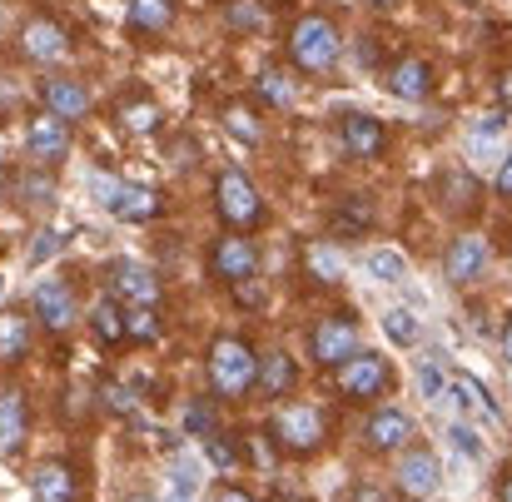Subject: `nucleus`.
I'll list each match as a JSON object with an SVG mask.
<instances>
[{"mask_svg": "<svg viewBox=\"0 0 512 502\" xmlns=\"http://www.w3.org/2000/svg\"><path fill=\"white\" fill-rule=\"evenodd\" d=\"M348 502H388V498H383L378 488H368V483H358V488L348 493Z\"/></svg>", "mask_w": 512, "mask_h": 502, "instance_id": "nucleus-43", "label": "nucleus"}, {"mask_svg": "<svg viewBox=\"0 0 512 502\" xmlns=\"http://www.w3.org/2000/svg\"><path fill=\"white\" fill-rule=\"evenodd\" d=\"M115 294L130 299L135 309H155V299H160V279H155L150 264H140V259H120V264H115Z\"/></svg>", "mask_w": 512, "mask_h": 502, "instance_id": "nucleus-14", "label": "nucleus"}, {"mask_svg": "<svg viewBox=\"0 0 512 502\" xmlns=\"http://www.w3.org/2000/svg\"><path fill=\"white\" fill-rule=\"evenodd\" d=\"M289 502H309V498H289Z\"/></svg>", "mask_w": 512, "mask_h": 502, "instance_id": "nucleus-51", "label": "nucleus"}, {"mask_svg": "<svg viewBox=\"0 0 512 502\" xmlns=\"http://www.w3.org/2000/svg\"><path fill=\"white\" fill-rule=\"evenodd\" d=\"M0 289H5V279H0Z\"/></svg>", "mask_w": 512, "mask_h": 502, "instance_id": "nucleus-52", "label": "nucleus"}, {"mask_svg": "<svg viewBox=\"0 0 512 502\" xmlns=\"http://www.w3.org/2000/svg\"><path fill=\"white\" fill-rule=\"evenodd\" d=\"M90 334L100 338V343H120V338H130V314H120L115 299H100L90 309Z\"/></svg>", "mask_w": 512, "mask_h": 502, "instance_id": "nucleus-20", "label": "nucleus"}, {"mask_svg": "<svg viewBox=\"0 0 512 502\" xmlns=\"http://www.w3.org/2000/svg\"><path fill=\"white\" fill-rule=\"evenodd\" d=\"M393 478H398V493H403V498H433L438 483H443V468H438V458H433L428 448H408V453L398 458Z\"/></svg>", "mask_w": 512, "mask_h": 502, "instance_id": "nucleus-6", "label": "nucleus"}, {"mask_svg": "<svg viewBox=\"0 0 512 502\" xmlns=\"http://www.w3.org/2000/svg\"><path fill=\"white\" fill-rule=\"evenodd\" d=\"M289 80H284V70H264L259 75V100H269V105H289Z\"/></svg>", "mask_w": 512, "mask_h": 502, "instance_id": "nucleus-28", "label": "nucleus"}, {"mask_svg": "<svg viewBox=\"0 0 512 502\" xmlns=\"http://www.w3.org/2000/svg\"><path fill=\"white\" fill-rule=\"evenodd\" d=\"M25 150H30V160L45 169H55L65 155H70V125L65 120H55V115H35L30 120V130H25Z\"/></svg>", "mask_w": 512, "mask_h": 502, "instance_id": "nucleus-7", "label": "nucleus"}, {"mask_svg": "<svg viewBox=\"0 0 512 502\" xmlns=\"http://www.w3.org/2000/svg\"><path fill=\"white\" fill-rule=\"evenodd\" d=\"M289 383H294V363H289V353H269V358H259V388H264L269 398L289 393Z\"/></svg>", "mask_w": 512, "mask_h": 502, "instance_id": "nucleus-23", "label": "nucleus"}, {"mask_svg": "<svg viewBox=\"0 0 512 502\" xmlns=\"http://www.w3.org/2000/svg\"><path fill=\"white\" fill-rule=\"evenodd\" d=\"M174 20V0H130V25L135 30H165Z\"/></svg>", "mask_w": 512, "mask_h": 502, "instance_id": "nucleus-24", "label": "nucleus"}, {"mask_svg": "<svg viewBox=\"0 0 512 502\" xmlns=\"http://www.w3.org/2000/svg\"><path fill=\"white\" fill-rule=\"evenodd\" d=\"M498 194H503V199H512V150L503 155V165H498Z\"/></svg>", "mask_w": 512, "mask_h": 502, "instance_id": "nucleus-42", "label": "nucleus"}, {"mask_svg": "<svg viewBox=\"0 0 512 502\" xmlns=\"http://www.w3.org/2000/svg\"><path fill=\"white\" fill-rule=\"evenodd\" d=\"M90 189H95V199H100L105 209H115V204H120V194H125V184H120V179H105V174H95V179H90Z\"/></svg>", "mask_w": 512, "mask_h": 502, "instance_id": "nucleus-34", "label": "nucleus"}, {"mask_svg": "<svg viewBox=\"0 0 512 502\" xmlns=\"http://www.w3.org/2000/svg\"><path fill=\"white\" fill-rule=\"evenodd\" d=\"M25 194H35V199H45V194H50V184H45V179H25Z\"/></svg>", "mask_w": 512, "mask_h": 502, "instance_id": "nucleus-45", "label": "nucleus"}, {"mask_svg": "<svg viewBox=\"0 0 512 502\" xmlns=\"http://www.w3.org/2000/svg\"><path fill=\"white\" fill-rule=\"evenodd\" d=\"M388 90H393L398 100H428V90H433V70H428V60H418V55L398 60V65L388 70Z\"/></svg>", "mask_w": 512, "mask_h": 502, "instance_id": "nucleus-17", "label": "nucleus"}, {"mask_svg": "<svg viewBox=\"0 0 512 502\" xmlns=\"http://www.w3.org/2000/svg\"><path fill=\"white\" fill-rule=\"evenodd\" d=\"M503 100H512V75H503Z\"/></svg>", "mask_w": 512, "mask_h": 502, "instance_id": "nucleus-47", "label": "nucleus"}, {"mask_svg": "<svg viewBox=\"0 0 512 502\" xmlns=\"http://www.w3.org/2000/svg\"><path fill=\"white\" fill-rule=\"evenodd\" d=\"M339 383L348 398H378V393L388 388V358H378V353H353L339 368Z\"/></svg>", "mask_w": 512, "mask_h": 502, "instance_id": "nucleus-9", "label": "nucleus"}, {"mask_svg": "<svg viewBox=\"0 0 512 502\" xmlns=\"http://www.w3.org/2000/svg\"><path fill=\"white\" fill-rule=\"evenodd\" d=\"M35 319H40L50 334H65V329L75 324V294H70V284L40 279V284H35Z\"/></svg>", "mask_w": 512, "mask_h": 502, "instance_id": "nucleus-12", "label": "nucleus"}, {"mask_svg": "<svg viewBox=\"0 0 512 502\" xmlns=\"http://www.w3.org/2000/svg\"><path fill=\"white\" fill-rule=\"evenodd\" d=\"M339 140L353 160H378L388 150V130L373 115H343L339 120Z\"/></svg>", "mask_w": 512, "mask_h": 502, "instance_id": "nucleus-13", "label": "nucleus"}, {"mask_svg": "<svg viewBox=\"0 0 512 502\" xmlns=\"http://www.w3.org/2000/svg\"><path fill=\"white\" fill-rule=\"evenodd\" d=\"M339 55H343V35L329 15H304V20H294V30H289V60H294V70L324 75V70L339 65Z\"/></svg>", "mask_w": 512, "mask_h": 502, "instance_id": "nucleus-1", "label": "nucleus"}, {"mask_svg": "<svg viewBox=\"0 0 512 502\" xmlns=\"http://www.w3.org/2000/svg\"><path fill=\"white\" fill-rule=\"evenodd\" d=\"M214 194H219V214H224L229 229H249V224L264 219V199H259V189H254V179L244 169H224Z\"/></svg>", "mask_w": 512, "mask_h": 502, "instance_id": "nucleus-3", "label": "nucleus"}, {"mask_svg": "<svg viewBox=\"0 0 512 502\" xmlns=\"http://www.w3.org/2000/svg\"><path fill=\"white\" fill-rule=\"evenodd\" d=\"M20 50H25L30 60H40V65H55V60L70 55V35H65L50 15H35V20H25V30H20Z\"/></svg>", "mask_w": 512, "mask_h": 502, "instance_id": "nucleus-10", "label": "nucleus"}, {"mask_svg": "<svg viewBox=\"0 0 512 502\" xmlns=\"http://www.w3.org/2000/svg\"><path fill=\"white\" fill-rule=\"evenodd\" d=\"M443 194H448V209H463V204L473 209L478 204V179L473 174H448L443 179Z\"/></svg>", "mask_w": 512, "mask_h": 502, "instance_id": "nucleus-26", "label": "nucleus"}, {"mask_svg": "<svg viewBox=\"0 0 512 502\" xmlns=\"http://www.w3.org/2000/svg\"><path fill=\"white\" fill-rule=\"evenodd\" d=\"M309 264L319 269V279H324V284H334V279H339V259H334L329 249H309Z\"/></svg>", "mask_w": 512, "mask_h": 502, "instance_id": "nucleus-37", "label": "nucleus"}, {"mask_svg": "<svg viewBox=\"0 0 512 502\" xmlns=\"http://www.w3.org/2000/svg\"><path fill=\"white\" fill-rule=\"evenodd\" d=\"M40 100H45V115H55V120H80L90 110V90L80 80H65V75L45 80L40 85Z\"/></svg>", "mask_w": 512, "mask_h": 502, "instance_id": "nucleus-15", "label": "nucleus"}, {"mask_svg": "<svg viewBox=\"0 0 512 502\" xmlns=\"http://www.w3.org/2000/svg\"><path fill=\"white\" fill-rule=\"evenodd\" d=\"M383 334L408 348V343H418V319H413L408 309H388V314H383Z\"/></svg>", "mask_w": 512, "mask_h": 502, "instance_id": "nucleus-27", "label": "nucleus"}, {"mask_svg": "<svg viewBox=\"0 0 512 502\" xmlns=\"http://www.w3.org/2000/svg\"><path fill=\"white\" fill-rule=\"evenodd\" d=\"M448 438H453V448H458V453H468V458H478V453H483V443H478V433H473L468 423H453V428H448Z\"/></svg>", "mask_w": 512, "mask_h": 502, "instance_id": "nucleus-35", "label": "nucleus"}, {"mask_svg": "<svg viewBox=\"0 0 512 502\" xmlns=\"http://www.w3.org/2000/svg\"><path fill=\"white\" fill-rule=\"evenodd\" d=\"M110 214L125 219V224H150V219L160 214V194H155L150 184H125V194H120V204H115Z\"/></svg>", "mask_w": 512, "mask_h": 502, "instance_id": "nucleus-19", "label": "nucleus"}, {"mask_svg": "<svg viewBox=\"0 0 512 502\" xmlns=\"http://www.w3.org/2000/svg\"><path fill=\"white\" fill-rule=\"evenodd\" d=\"M55 249H60V234H55V229H45V234H40V244L30 249V264H45Z\"/></svg>", "mask_w": 512, "mask_h": 502, "instance_id": "nucleus-40", "label": "nucleus"}, {"mask_svg": "<svg viewBox=\"0 0 512 502\" xmlns=\"http://www.w3.org/2000/svg\"><path fill=\"white\" fill-rule=\"evenodd\" d=\"M309 348H314V363H324V368H343V363L358 353V324H353V314L319 319V329L309 334Z\"/></svg>", "mask_w": 512, "mask_h": 502, "instance_id": "nucleus-4", "label": "nucleus"}, {"mask_svg": "<svg viewBox=\"0 0 512 502\" xmlns=\"http://www.w3.org/2000/svg\"><path fill=\"white\" fill-rule=\"evenodd\" d=\"M184 433H189V438H209V433H214V413H209L204 403H194V408L184 413Z\"/></svg>", "mask_w": 512, "mask_h": 502, "instance_id": "nucleus-31", "label": "nucleus"}, {"mask_svg": "<svg viewBox=\"0 0 512 502\" xmlns=\"http://www.w3.org/2000/svg\"><path fill=\"white\" fill-rule=\"evenodd\" d=\"M368 448H378V453H393V448H403L408 438H413V418L403 413V408H378L373 418H368Z\"/></svg>", "mask_w": 512, "mask_h": 502, "instance_id": "nucleus-16", "label": "nucleus"}, {"mask_svg": "<svg viewBox=\"0 0 512 502\" xmlns=\"http://www.w3.org/2000/svg\"><path fill=\"white\" fill-rule=\"evenodd\" d=\"M125 130L155 135V130H160V110H155V105H125Z\"/></svg>", "mask_w": 512, "mask_h": 502, "instance_id": "nucleus-29", "label": "nucleus"}, {"mask_svg": "<svg viewBox=\"0 0 512 502\" xmlns=\"http://www.w3.org/2000/svg\"><path fill=\"white\" fill-rule=\"evenodd\" d=\"M194 498V478L179 468V473H170V493H165V502H189Z\"/></svg>", "mask_w": 512, "mask_h": 502, "instance_id": "nucleus-38", "label": "nucleus"}, {"mask_svg": "<svg viewBox=\"0 0 512 502\" xmlns=\"http://www.w3.org/2000/svg\"><path fill=\"white\" fill-rule=\"evenodd\" d=\"M503 502H512V478H508V483H503Z\"/></svg>", "mask_w": 512, "mask_h": 502, "instance_id": "nucleus-48", "label": "nucleus"}, {"mask_svg": "<svg viewBox=\"0 0 512 502\" xmlns=\"http://www.w3.org/2000/svg\"><path fill=\"white\" fill-rule=\"evenodd\" d=\"M224 125H229V130H234L244 145H254V140H259V125H254V115H249V110H239V105H234V110H224Z\"/></svg>", "mask_w": 512, "mask_h": 502, "instance_id": "nucleus-30", "label": "nucleus"}, {"mask_svg": "<svg viewBox=\"0 0 512 502\" xmlns=\"http://www.w3.org/2000/svg\"><path fill=\"white\" fill-rule=\"evenodd\" d=\"M274 438H279L289 453H314V448L324 443V418H319V408H309V403H289V408H279V418H274Z\"/></svg>", "mask_w": 512, "mask_h": 502, "instance_id": "nucleus-5", "label": "nucleus"}, {"mask_svg": "<svg viewBox=\"0 0 512 502\" xmlns=\"http://www.w3.org/2000/svg\"><path fill=\"white\" fill-rule=\"evenodd\" d=\"M418 383H423V393H428V398H443V393H448V383H443V373H438L433 363H423V373H418Z\"/></svg>", "mask_w": 512, "mask_h": 502, "instance_id": "nucleus-39", "label": "nucleus"}, {"mask_svg": "<svg viewBox=\"0 0 512 502\" xmlns=\"http://www.w3.org/2000/svg\"><path fill=\"white\" fill-rule=\"evenodd\" d=\"M503 353H508V363H512V319H508V329H503Z\"/></svg>", "mask_w": 512, "mask_h": 502, "instance_id": "nucleus-46", "label": "nucleus"}, {"mask_svg": "<svg viewBox=\"0 0 512 502\" xmlns=\"http://www.w3.org/2000/svg\"><path fill=\"white\" fill-rule=\"evenodd\" d=\"M204 443H209V458H214L219 468H234V463H239V453H234L224 438H204Z\"/></svg>", "mask_w": 512, "mask_h": 502, "instance_id": "nucleus-41", "label": "nucleus"}, {"mask_svg": "<svg viewBox=\"0 0 512 502\" xmlns=\"http://www.w3.org/2000/svg\"><path fill=\"white\" fill-rule=\"evenodd\" d=\"M443 269H448L453 284H478L488 274V244L478 234H458L443 254Z\"/></svg>", "mask_w": 512, "mask_h": 502, "instance_id": "nucleus-11", "label": "nucleus"}, {"mask_svg": "<svg viewBox=\"0 0 512 502\" xmlns=\"http://www.w3.org/2000/svg\"><path fill=\"white\" fill-rule=\"evenodd\" d=\"M130 502H150V498H130Z\"/></svg>", "mask_w": 512, "mask_h": 502, "instance_id": "nucleus-50", "label": "nucleus"}, {"mask_svg": "<svg viewBox=\"0 0 512 502\" xmlns=\"http://www.w3.org/2000/svg\"><path fill=\"white\" fill-rule=\"evenodd\" d=\"M20 438H25V403L20 393H0V448L15 453Z\"/></svg>", "mask_w": 512, "mask_h": 502, "instance_id": "nucleus-21", "label": "nucleus"}, {"mask_svg": "<svg viewBox=\"0 0 512 502\" xmlns=\"http://www.w3.org/2000/svg\"><path fill=\"white\" fill-rule=\"evenodd\" d=\"M209 383L219 398H244L259 383V358L244 338H214L209 348Z\"/></svg>", "mask_w": 512, "mask_h": 502, "instance_id": "nucleus-2", "label": "nucleus"}, {"mask_svg": "<svg viewBox=\"0 0 512 502\" xmlns=\"http://www.w3.org/2000/svg\"><path fill=\"white\" fill-rule=\"evenodd\" d=\"M368 274L383 279V284H403V279H408V259H403L398 249H373V254H368Z\"/></svg>", "mask_w": 512, "mask_h": 502, "instance_id": "nucleus-25", "label": "nucleus"}, {"mask_svg": "<svg viewBox=\"0 0 512 502\" xmlns=\"http://www.w3.org/2000/svg\"><path fill=\"white\" fill-rule=\"evenodd\" d=\"M209 502H254V498H249V493H239V488H219Z\"/></svg>", "mask_w": 512, "mask_h": 502, "instance_id": "nucleus-44", "label": "nucleus"}, {"mask_svg": "<svg viewBox=\"0 0 512 502\" xmlns=\"http://www.w3.org/2000/svg\"><path fill=\"white\" fill-rule=\"evenodd\" d=\"M373 5H398V0H373Z\"/></svg>", "mask_w": 512, "mask_h": 502, "instance_id": "nucleus-49", "label": "nucleus"}, {"mask_svg": "<svg viewBox=\"0 0 512 502\" xmlns=\"http://www.w3.org/2000/svg\"><path fill=\"white\" fill-rule=\"evenodd\" d=\"M229 25H234V30H254V25H259V5H254V0H234V5H229Z\"/></svg>", "mask_w": 512, "mask_h": 502, "instance_id": "nucleus-33", "label": "nucleus"}, {"mask_svg": "<svg viewBox=\"0 0 512 502\" xmlns=\"http://www.w3.org/2000/svg\"><path fill=\"white\" fill-rule=\"evenodd\" d=\"M105 408H115V413H135V393H130L125 383H105Z\"/></svg>", "mask_w": 512, "mask_h": 502, "instance_id": "nucleus-36", "label": "nucleus"}, {"mask_svg": "<svg viewBox=\"0 0 512 502\" xmlns=\"http://www.w3.org/2000/svg\"><path fill=\"white\" fill-rule=\"evenodd\" d=\"M30 348V319L25 314H0V358L15 363Z\"/></svg>", "mask_w": 512, "mask_h": 502, "instance_id": "nucleus-22", "label": "nucleus"}, {"mask_svg": "<svg viewBox=\"0 0 512 502\" xmlns=\"http://www.w3.org/2000/svg\"><path fill=\"white\" fill-rule=\"evenodd\" d=\"M30 493L35 502H75V473L65 463H40L30 473Z\"/></svg>", "mask_w": 512, "mask_h": 502, "instance_id": "nucleus-18", "label": "nucleus"}, {"mask_svg": "<svg viewBox=\"0 0 512 502\" xmlns=\"http://www.w3.org/2000/svg\"><path fill=\"white\" fill-rule=\"evenodd\" d=\"M209 264H214V274H219V279H229V284H249V279H254V269H259V254H254V244H249V239L224 234V239H214Z\"/></svg>", "mask_w": 512, "mask_h": 502, "instance_id": "nucleus-8", "label": "nucleus"}, {"mask_svg": "<svg viewBox=\"0 0 512 502\" xmlns=\"http://www.w3.org/2000/svg\"><path fill=\"white\" fill-rule=\"evenodd\" d=\"M130 338H140V343L160 338V319H155V309H135V314H130Z\"/></svg>", "mask_w": 512, "mask_h": 502, "instance_id": "nucleus-32", "label": "nucleus"}]
</instances>
